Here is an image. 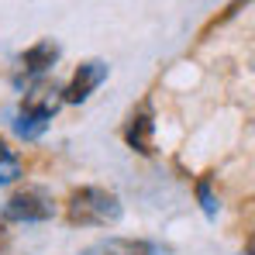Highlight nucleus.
<instances>
[{
    "label": "nucleus",
    "mask_w": 255,
    "mask_h": 255,
    "mask_svg": "<svg viewBox=\"0 0 255 255\" xmlns=\"http://www.w3.org/2000/svg\"><path fill=\"white\" fill-rule=\"evenodd\" d=\"M66 217H69V224H80V228H107L125 217V207H121L118 193H111L104 186H83L69 197Z\"/></svg>",
    "instance_id": "f257e3e1"
},
{
    "label": "nucleus",
    "mask_w": 255,
    "mask_h": 255,
    "mask_svg": "<svg viewBox=\"0 0 255 255\" xmlns=\"http://www.w3.org/2000/svg\"><path fill=\"white\" fill-rule=\"evenodd\" d=\"M55 93H62V90H45V97H28L24 100V107L17 111V118H14V134L17 138H24V141H35V138H42L48 125H52V114L59 111V104H66L62 97H55Z\"/></svg>",
    "instance_id": "f03ea898"
},
{
    "label": "nucleus",
    "mask_w": 255,
    "mask_h": 255,
    "mask_svg": "<svg viewBox=\"0 0 255 255\" xmlns=\"http://www.w3.org/2000/svg\"><path fill=\"white\" fill-rule=\"evenodd\" d=\"M3 214H7L10 221H21V224H38V221H48V217L55 214V204H52V197H48L45 190L28 186V190L14 193V197L7 200Z\"/></svg>",
    "instance_id": "7ed1b4c3"
},
{
    "label": "nucleus",
    "mask_w": 255,
    "mask_h": 255,
    "mask_svg": "<svg viewBox=\"0 0 255 255\" xmlns=\"http://www.w3.org/2000/svg\"><path fill=\"white\" fill-rule=\"evenodd\" d=\"M107 73H111V66H107L104 59H90V62H83V66L73 73V80L62 86V100H66V104H83L86 97L107 80Z\"/></svg>",
    "instance_id": "20e7f679"
},
{
    "label": "nucleus",
    "mask_w": 255,
    "mask_h": 255,
    "mask_svg": "<svg viewBox=\"0 0 255 255\" xmlns=\"http://www.w3.org/2000/svg\"><path fill=\"white\" fill-rule=\"evenodd\" d=\"M83 255H166V245L148 238H107L90 245Z\"/></svg>",
    "instance_id": "39448f33"
},
{
    "label": "nucleus",
    "mask_w": 255,
    "mask_h": 255,
    "mask_svg": "<svg viewBox=\"0 0 255 255\" xmlns=\"http://www.w3.org/2000/svg\"><path fill=\"white\" fill-rule=\"evenodd\" d=\"M55 62H59V45L52 42V38H42L38 45H31V48L21 55V69H24V76H28V80L45 76Z\"/></svg>",
    "instance_id": "423d86ee"
},
{
    "label": "nucleus",
    "mask_w": 255,
    "mask_h": 255,
    "mask_svg": "<svg viewBox=\"0 0 255 255\" xmlns=\"http://www.w3.org/2000/svg\"><path fill=\"white\" fill-rule=\"evenodd\" d=\"M152 131H155L152 111L141 107L138 114H131V121H128V128H125V138H128V145H131L134 152L148 155V152H152Z\"/></svg>",
    "instance_id": "0eeeda50"
},
{
    "label": "nucleus",
    "mask_w": 255,
    "mask_h": 255,
    "mask_svg": "<svg viewBox=\"0 0 255 255\" xmlns=\"http://www.w3.org/2000/svg\"><path fill=\"white\" fill-rule=\"evenodd\" d=\"M17 179H21V159L7 141H0V186H10Z\"/></svg>",
    "instance_id": "6e6552de"
},
{
    "label": "nucleus",
    "mask_w": 255,
    "mask_h": 255,
    "mask_svg": "<svg viewBox=\"0 0 255 255\" xmlns=\"http://www.w3.org/2000/svg\"><path fill=\"white\" fill-rule=\"evenodd\" d=\"M197 197H200V204H204V214L214 217V214H217V200L211 197V183H207V179H204V183H197Z\"/></svg>",
    "instance_id": "1a4fd4ad"
},
{
    "label": "nucleus",
    "mask_w": 255,
    "mask_h": 255,
    "mask_svg": "<svg viewBox=\"0 0 255 255\" xmlns=\"http://www.w3.org/2000/svg\"><path fill=\"white\" fill-rule=\"evenodd\" d=\"M242 3H245V0H235V3H231V10H238V7H242Z\"/></svg>",
    "instance_id": "9d476101"
}]
</instances>
